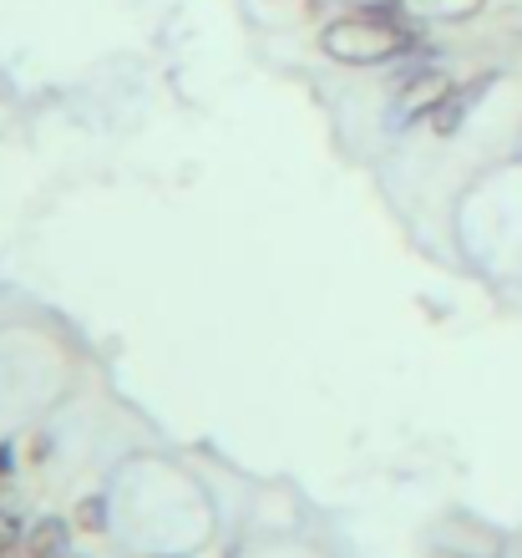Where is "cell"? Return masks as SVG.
Segmentation results:
<instances>
[{"label":"cell","mask_w":522,"mask_h":558,"mask_svg":"<svg viewBox=\"0 0 522 558\" xmlns=\"http://www.w3.org/2000/svg\"><path fill=\"white\" fill-rule=\"evenodd\" d=\"M451 97V76L447 72H416L401 87V102H396V112H401V122H411V118H432L436 107Z\"/></svg>","instance_id":"7a4b0ae2"},{"label":"cell","mask_w":522,"mask_h":558,"mask_svg":"<svg viewBox=\"0 0 522 558\" xmlns=\"http://www.w3.org/2000/svg\"><path fill=\"white\" fill-rule=\"evenodd\" d=\"M482 87H487V82H477V87H462V92H451L447 102H441V107L432 112V128H436V133H457V128H462V118H466V107H472V102L482 97Z\"/></svg>","instance_id":"5b68a950"},{"label":"cell","mask_w":522,"mask_h":558,"mask_svg":"<svg viewBox=\"0 0 522 558\" xmlns=\"http://www.w3.org/2000/svg\"><path fill=\"white\" fill-rule=\"evenodd\" d=\"M21 554L26 558H72V529H66L61 518H41V523L21 538Z\"/></svg>","instance_id":"3957f363"},{"label":"cell","mask_w":522,"mask_h":558,"mask_svg":"<svg viewBox=\"0 0 522 558\" xmlns=\"http://www.w3.org/2000/svg\"><path fill=\"white\" fill-rule=\"evenodd\" d=\"M487 0H401V11L411 21H466V15H477Z\"/></svg>","instance_id":"277c9868"},{"label":"cell","mask_w":522,"mask_h":558,"mask_svg":"<svg viewBox=\"0 0 522 558\" xmlns=\"http://www.w3.org/2000/svg\"><path fill=\"white\" fill-rule=\"evenodd\" d=\"M76 523H82V529H107V502L102 498H82V508H76Z\"/></svg>","instance_id":"8992f818"},{"label":"cell","mask_w":522,"mask_h":558,"mask_svg":"<svg viewBox=\"0 0 522 558\" xmlns=\"http://www.w3.org/2000/svg\"><path fill=\"white\" fill-rule=\"evenodd\" d=\"M319 46H325V57L345 61V66H376V61H391L401 57L411 46V31L391 15H340L330 26L319 31Z\"/></svg>","instance_id":"6da1fadb"}]
</instances>
